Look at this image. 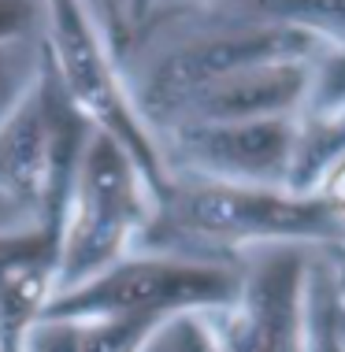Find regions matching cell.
<instances>
[{"label": "cell", "instance_id": "obj_1", "mask_svg": "<svg viewBox=\"0 0 345 352\" xmlns=\"http://www.w3.org/2000/svg\"><path fill=\"white\" fill-rule=\"evenodd\" d=\"M238 293V271L197 256H123L45 304L41 319H138L164 322L171 316H200L223 308Z\"/></svg>", "mask_w": 345, "mask_h": 352}, {"label": "cell", "instance_id": "obj_2", "mask_svg": "<svg viewBox=\"0 0 345 352\" xmlns=\"http://www.w3.org/2000/svg\"><path fill=\"white\" fill-rule=\"evenodd\" d=\"M167 226L178 234V241L267 249L327 241L342 230V219L315 197H286L238 182H200L175 193V201L167 204Z\"/></svg>", "mask_w": 345, "mask_h": 352}, {"label": "cell", "instance_id": "obj_3", "mask_svg": "<svg viewBox=\"0 0 345 352\" xmlns=\"http://www.w3.org/2000/svg\"><path fill=\"white\" fill-rule=\"evenodd\" d=\"M304 297L309 263L297 245H267L238 271V293L212 308L219 352H304Z\"/></svg>", "mask_w": 345, "mask_h": 352}, {"label": "cell", "instance_id": "obj_4", "mask_svg": "<svg viewBox=\"0 0 345 352\" xmlns=\"http://www.w3.org/2000/svg\"><path fill=\"white\" fill-rule=\"evenodd\" d=\"M141 219V201L134 175L123 160V148L108 138H97L82 160V193L79 212L63 237H56V271L52 297L90 282L93 274L123 260L127 237Z\"/></svg>", "mask_w": 345, "mask_h": 352}, {"label": "cell", "instance_id": "obj_5", "mask_svg": "<svg viewBox=\"0 0 345 352\" xmlns=\"http://www.w3.org/2000/svg\"><path fill=\"white\" fill-rule=\"evenodd\" d=\"M312 49L315 37L297 26H242L230 34H216L171 52L152 71L149 97L156 104H186L230 74L271 67V63H297V56H309Z\"/></svg>", "mask_w": 345, "mask_h": 352}, {"label": "cell", "instance_id": "obj_6", "mask_svg": "<svg viewBox=\"0 0 345 352\" xmlns=\"http://www.w3.org/2000/svg\"><path fill=\"white\" fill-rule=\"evenodd\" d=\"M186 152L200 167L238 186L279 182L293 164V130L286 119L200 122L186 130Z\"/></svg>", "mask_w": 345, "mask_h": 352}, {"label": "cell", "instance_id": "obj_7", "mask_svg": "<svg viewBox=\"0 0 345 352\" xmlns=\"http://www.w3.org/2000/svg\"><path fill=\"white\" fill-rule=\"evenodd\" d=\"M49 100H34L0 138V186L19 201L41 204L60 189L71 167L67 126Z\"/></svg>", "mask_w": 345, "mask_h": 352}, {"label": "cell", "instance_id": "obj_8", "mask_svg": "<svg viewBox=\"0 0 345 352\" xmlns=\"http://www.w3.org/2000/svg\"><path fill=\"white\" fill-rule=\"evenodd\" d=\"M304 93V67L297 63H271L200 89L186 104L197 108L205 122H249V119H279Z\"/></svg>", "mask_w": 345, "mask_h": 352}, {"label": "cell", "instance_id": "obj_9", "mask_svg": "<svg viewBox=\"0 0 345 352\" xmlns=\"http://www.w3.org/2000/svg\"><path fill=\"white\" fill-rule=\"evenodd\" d=\"M264 15L279 19L297 30H331L345 34V0H253Z\"/></svg>", "mask_w": 345, "mask_h": 352}, {"label": "cell", "instance_id": "obj_10", "mask_svg": "<svg viewBox=\"0 0 345 352\" xmlns=\"http://www.w3.org/2000/svg\"><path fill=\"white\" fill-rule=\"evenodd\" d=\"M138 352H219V345L200 316H171L152 327Z\"/></svg>", "mask_w": 345, "mask_h": 352}, {"label": "cell", "instance_id": "obj_11", "mask_svg": "<svg viewBox=\"0 0 345 352\" xmlns=\"http://www.w3.org/2000/svg\"><path fill=\"white\" fill-rule=\"evenodd\" d=\"M323 285H327V293H331V304H334V316H338V322L345 327V252L334 256V263L327 267L323 263Z\"/></svg>", "mask_w": 345, "mask_h": 352}, {"label": "cell", "instance_id": "obj_12", "mask_svg": "<svg viewBox=\"0 0 345 352\" xmlns=\"http://www.w3.org/2000/svg\"><path fill=\"white\" fill-rule=\"evenodd\" d=\"M315 201L327 204L334 215L345 212V160H338V164H334L331 178H323V186H320V193H315Z\"/></svg>", "mask_w": 345, "mask_h": 352}, {"label": "cell", "instance_id": "obj_13", "mask_svg": "<svg viewBox=\"0 0 345 352\" xmlns=\"http://www.w3.org/2000/svg\"><path fill=\"white\" fill-rule=\"evenodd\" d=\"M19 23H23V8H19L15 0H0V37L15 34Z\"/></svg>", "mask_w": 345, "mask_h": 352}, {"label": "cell", "instance_id": "obj_14", "mask_svg": "<svg viewBox=\"0 0 345 352\" xmlns=\"http://www.w3.org/2000/svg\"><path fill=\"white\" fill-rule=\"evenodd\" d=\"M331 85H334V93H345V56L331 67Z\"/></svg>", "mask_w": 345, "mask_h": 352}]
</instances>
